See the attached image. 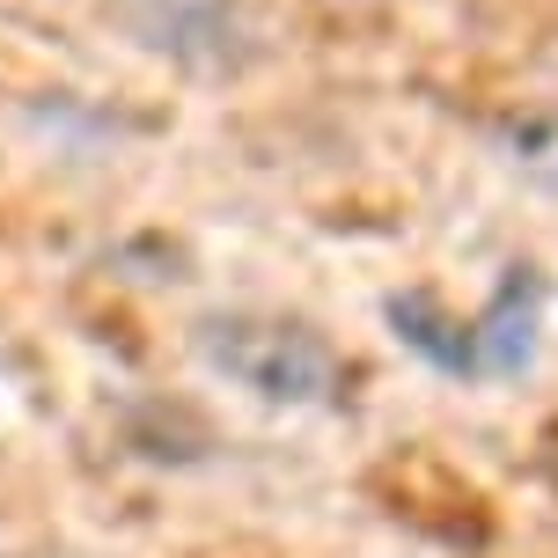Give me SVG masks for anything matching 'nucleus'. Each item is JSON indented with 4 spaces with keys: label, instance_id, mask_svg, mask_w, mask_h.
Returning a JSON list of instances; mask_svg holds the SVG:
<instances>
[{
    "label": "nucleus",
    "instance_id": "nucleus-2",
    "mask_svg": "<svg viewBox=\"0 0 558 558\" xmlns=\"http://www.w3.org/2000/svg\"><path fill=\"white\" fill-rule=\"evenodd\" d=\"M530 345H536V279L514 272L471 338V367L477 375H514V367L530 361Z\"/></svg>",
    "mask_w": 558,
    "mask_h": 558
},
{
    "label": "nucleus",
    "instance_id": "nucleus-1",
    "mask_svg": "<svg viewBox=\"0 0 558 558\" xmlns=\"http://www.w3.org/2000/svg\"><path fill=\"white\" fill-rule=\"evenodd\" d=\"M198 353L214 375L265 404H324L338 390V353L302 324H265V316H214L198 324Z\"/></svg>",
    "mask_w": 558,
    "mask_h": 558
}]
</instances>
